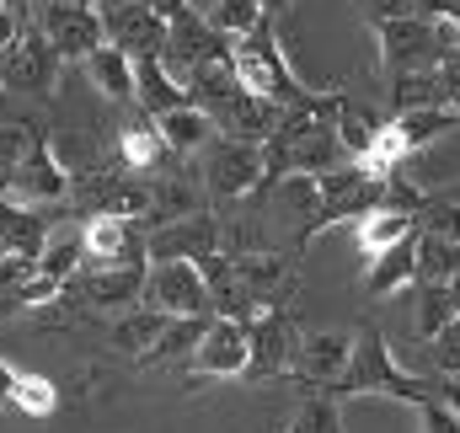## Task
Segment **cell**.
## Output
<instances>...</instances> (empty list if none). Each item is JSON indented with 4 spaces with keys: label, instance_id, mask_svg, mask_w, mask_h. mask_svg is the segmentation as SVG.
<instances>
[{
    "label": "cell",
    "instance_id": "16",
    "mask_svg": "<svg viewBox=\"0 0 460 433\" xmlns=\"http://www.w3.org/2000/svg\"><path fill=\"white\" fill-rule=\"evenodd\" d=\"M81 70H86V81H92L113 108H134V97H139L134 54H123L118 43H102V49H92V54L81 59Z\"/></svg>",
    "mask_w": 460,
    "mask_h": 433
},
{
    "label": "cell",
    "instance_id": "1",
    "mask_svg": "<svg viewBox=\"0 0 460 433\" xmlns=\"http://www.w3.org/2000/svg\"><path fill=\"white\" fill-rule=\"evenodd\" d=\"M369 391L396 396V402H407V407H423V402H434V396H450V402L460 407L456 391L429 385V380L407 375V369L391 358V342H385V331H380V326H358V331H353V364L343 369V380L332 385V396H338V402H348V396H369Z\"/></svg>",
    "mask_w": 460,
    "mask_h": 433
},
{
    "label": "cell",
    "instance_id": "15",
    "mask_svg": "<svg viewBox=\"0 0 460 433\" xmlns=\"http://www.w3.org/2000/svg\"><path fill=\"white\" fill-rule=\"evenodd\" d=\"M353 364V331H300L295 348V375L316 391H332Z\"/></svg>",
    "mask_w": 460,
    "mask_h": 433
},
{
    "label": "cell",
    "instance_id": "26",
    "mask_svg": "<svg viewBox=\"0 0 460 433\" xmlns=\"http://www.w3.org/2000/svg\"><path fill=\"white\" fill-rule=\"evenodd\" d=\"M391 118L402 123V134H407L412 155H418V150H429L434 139H445V134H456V128H460V112L456 108H412V112H391Z\"/></svg>",
    "mask_w": 460,
    "mask_h": 433
},
{
    "label": "cell",
    "instance_id": "18",
    "mask_svg": "<svg viewBox=\"0 0 460 433\" xmlns=\"http://www.w3.org/2000/svg\"><path fill=\"white\" fill-rule=\"evenodd\" d=\"M38 150H49L43 118L32 108H22V102H5V97H0V172L22 166V161L38 155Z\"/></svg>",
    "mask_w": 460,
    "mask_h": 433
},
{
    "label": "cell",
    "instance_id": "10",
    "mask_svg": "<svg viewBox=\"0 0 460 433\" xmlns=\"http://www.w3.org/2000/svg\"><path fill=\"white\" fill-rule=\"evenodd\" d=\"M252 369V337L235 316H209L199 348L188 353V380H241Z\"/></svg>",
    "mask_w": 460,
    "mask_h": 433
},
{
    "label": "cell",
    "instance_id": "13",
    "mask_svg": "<svg viewBox=\"0 0 460 433\" xmlns=\"http://www.w3.org/2000/svg\"><path fill=\"white\" fill-rule=\"evenodd\" d=\"M118 161L128 172H139V177H161L177 161L166 134H161V123H155V112H145L139 102L123 108V118H118Z\"/></svg>",
    "mask_w": 460,
    "mask_h": 433
},
{
    "label": "cell",
    "instance_id": "36",
    "mask_svg": "<svg viewBox=\"0 0 460 433\" xmlns=\"http://www.w3.org/2000/svg\"><path fill=\"white\" fill-rule=\"evenodd\" d=\"M450 295H456V305H460V273H456V278H450Z\"/></svg>",
    "mask_w": 460,
    "mask_h": 433
},
{
    "label": "cell",
    "instance_id": "12",
    "mask_svg": "<svg viewBox=\"0 0 460 433\" xmlns=\"http://www.w3.org/2000/svg\"><path fill=\"white\" fill-rule=\"evenodd\" d=\"M70 188H75V172H65L54 150H38V155H27L22 166H11V172L0 177V193L16 199V204H32V209H59V204H70Z\"/></svg>",
    "mask_w": 460,
    "mask_h": 433
},
{
    "label": "cell",
    "instance_id": "28",
    "mask_svg": "<svg viewBox=\"0 0 460 433\" xmlns=\"http://www.w3.org/2000/svg\"><path fill=\"white\" fill-rule=\"evenodd\" d=\"M11 407H16L22 418H49V412L59 407V385H54V380H43V375H32V369H16Z\"/></svg>",
    "mask_w": 460,
    "mask_h": 433
},
{
    "label": "cell",
    "instance_id": "11",
    "mask_svg": "<svg viewBox=\"0 0 460 433\" xmlns=\"http://www.w3.org/2000/svg\"><path fill=\"white\" fill-rule=\"evenodd\" d=\"M97 11H102L108 43H118V49H123V54H134V59L161 54V49H166V38H172V22H166L150 0H102Z\"/></svg>",
    "mask_w": 460,
    "mask_h": 433
},
{
    "label": "cell",
    "instance_id": "14",
    "mask_svg": "<svg viewBox=\"0 0 460 433\" xmlns=\"http://www.w3.org/2000/svg\"><path fill=\"white\" fill-rule=\"evenodd\" d=\"M150 262H172V257H209L220 252V215L215 209H199V215H182V219H166L150 230Z\"/></svg>",
    "mask_w": 460,
    "mask_h": 433
},
{
    "label": "cell",
    "instance_id": "30",
    "mask_svg": "<svg viewBox=\"0 0 460 433\" xmlns=\"http://www.w3.org/2000/svg\"><path fill=\"white\" fill-rule=\"evenodd\" d=\"M295 433H343V412H338V396L332 391H316L300 412H295Z\"/></svg>",
    "mask_w": 460,
    "mask_h": 433
},
{
    "label": "cell",
    "instance_id": "25",
    "mask_svg": "<svg viewBox=\"0 0 460 433\" xmlns=\"http://www.w3.org/2000/svg\"><path fill=\"white\" fill-rule=\"evenodd\" d=\"M460 273V241L418 230V284H450Z\"/></svg>",
    "mask_w": 460,
    "mask_h": 433
},
{
    "label": "cell",
    "instance_id": "7",
    "mask_svg": "<svg viewBox=\"0 0 460 433\" xmlns=\"http://www.w3.org/2000/svg\"><path fill=\"white\" fill-rule=\"evenodd\" d=\"M59 65H65V54L43 38L38 22H27V32L0 54V92H11V97H49L54 81H59Z\"/></svg>",
    "mask_w": 460,
    "mask_h": 433
},
{
    "label": "cell",
    "instance_id": "5",
    "mask_svg": "<svg viewBox=\"0 0 460 433\" xmlns=\"http://www.w3.org/2000/svg\"><path fill=\"white\" fill-rule=\"evenodd\" d=\"M246 337H252V369L246 380H279L295 375V348H300V322L289 300H257V311L246 316Z\"/></svg>",
    "mask_w": 460,
    "mask_h": 433
},
{
    "label": "cell",
    "instance_id": "9",
    "mask_svg": "<svg viewBox=\"0 0 460 433\" xmlns=\"http://www.w3.org/2000/svg\"><path fill=\"white\" fill-rule=\"evenodd\" d=\"M32 22H38L43 38L65 54V65H81L92 49L108 43L102 11H97V5H81V0H38V5H32Z\"/></svg>",
    "mask_w": 460,
    "mask_h": 433
},
{
    "label": "cell",
    "instance_id": "27",
    "mask_svg": "<svg viewBox=\"0 0 460 433\" xmlns=\"http://www.w3.org/2000/svg\"><path fill=\"white\" fill-rule=\"evenodd\" d=\"M456 316H460V305H456V295H450V284H418V316H412V331L423 337V348H429V337H439Z\"/></svg>",
    "mask_w": 460,
    "mask_h": 433
},
{
    "label": "cell",
    "instance_id": "22",
    "mask_svg": "<svg viewBox=\"0 0 460 433\" xmlns=\"http://www.w3.org/2000/svg\"><path fill=\"white\" fill-rule=\"evenodd\" d=\"M134 75H139V97H134V102H139L145 112H155V118L193 102V92H188V86H182V81H177V75L161 65V54H150V59H134Z\"/></svg>",
    "mask_w": 460,
    "mask_h": 433
},
{
    "label": "cell",
    "instance_id": "20",
    "mask_svg": "<svg viewBox=\"0 0 460 433\" xmlns=\"http://www.w3.org/2000/svg\"><path fill=\"white\" fill-rule=\"evenodd\" d=\"M407 235H418V215L402 209V204H380V209H369V215L358 219V230H353L364 262L380 257V252H391V246H402Z\"/></svg>",
    "mask_w": 460,
    "mask_h": 433
},
{
    "label": "cell",
    "instance_id": "37",
    "mask_svg": "<svg viewBox=\"0 0 460 433\" xmlns=\"http://www.w3.org/2000/svg\"><path fill=\"white\" fill-rule=\"evenodd\" d=\"M16 5H27V11H32V0H16Z\"/></svg>",
    "mask_w": 460,
    "mask_h": 433
},
{
    "label": "cell",
    "instance_id": "33",
    "mask_svg": "<svg viewBox=\"0 0 460 433\" xmlns=\"http://www.w3.org/2000/svg\"><path fill=\"white\" fill-rule=\"evenodd\" d=\"M27 22H32V11L27 5H16V0H0V54L27 32Z\"/></svg>",
    "mask_w": 460,
    "mask_h": 433
},
{
    "label": "cell",
    "instance_id": "35",
    "mask_svg": "<svg viewBox=\"0 0 460 433\" xmlns=\"http://www.w3.org/2000/svg\"><path fill=\"white\" fill-rule=\"evenodd\" d=\"M11 391H16V369L0 358V407H11Z\"/></svg>",
    "mask_w": 460,
    "mask_h": 433
},
{
    "label": "cell",
    "instance_id": "19",
    "mask_svg": "<svg viewBox=\"0 0 460 433\" xmlns=\"http://www.w3.org/2000/svg\"><path fill=\"white\" fill-rule=\"evenodd\" d=\"M38 268L59 284H70L81 268H86V219H54L49 225V241L38 252Z\"/></svg>",
    "mask_w": 460,
    "mask_h": 433
},
{
    "label": "cell",
    "instance_id": "29",
    "mask_svg": "<svg viewBox=\"0 0 460 433\" xmlns=\"http://www.w3.org/2000/svg\"><path fill=\"white\" fill-rule=\"evenodd\" d=\"M380 123H385V118H380L375 108H364V102H353V97H348V108L338 112V134H343V150L353 155V161L369 150V139L380 134Z\"/></svg>",
    "mask_w": 460,
    "mask_h": 433
},
{
    "label": "cell",
    "instance_id": "32",
    "mask_svg": "<svg viewBox=\"0 0 460 433\" xmlns=\"http://www.w3.org/2000/svg\"><path fill=\"white\" fill-rule=\"evenodd\" d=\"M412 412L423 418V433H460V407L450 396H434V402H423Z\"/></svg>",
    "mask_w": 460,
    "mask_h": 433
},
{
    "label": "cell",
    "instance_id": "2",
    "mask_svg": "<svg viewBox=\"0 0 460 433\" xmlns=\"http://www.w3.org/2000/svg\"><path fill=\"white\" fill-rule=\"evenodd\" d=\"M262 155H268V172L284 177V172H332L353 161L343 150V134H338V118H322V112H289L268 139H262Z\"/></svg>",
    "mask_w": 460,
    "mask_h": 433
},
{
    "label": "cell",
    "instance_id": "4",
    "mask_svg": "<svg viewBox=\"0 0 460 433\" xmlns=\"http://www.w3.org/2000/svg\"><path fill=\"white\" fill-rule=\"evenodd\" d=\"M145 278H150V257L139 262H86L70 284H65V300L75 311H102V316H123L145 300Z\"/></svg>",
    "mask_w": 460,
    "mask_h": 433
},
{
    "label": "cell",
    "instance_id": "3",
    "mask_svg": "<svg viewBox=\"0 0 460 433\" xmlns=\"http://www.w3.org/2000/svg\"><path fill=\"white\" fill-rule=\"evenodd\" d=\"M199 161H204V193H209L215 209L246 204V199L273 177L262 145H252V139H230V134H215L209 150H204Z\"/></svg>",
    "mask_w": 460,
    "mask_h": 433
},
{
    "label": "cell",
    "instance_id": "39",
    "mask_svg": "<svg viewBox=\"0 0 460 433\" xmlns=\"http://www.w3.org/2000/svg\"><path fill=\"white\" fill-rule=\"evenodd\" d=\"M0 177H5V172H0Z\"/></svg>",
    "mask_w": 460,
    "mask_h": 433
},
{
    "label": "cell",
    "instance_id": "24",
    "mask_svg": "<svg viewBox=\"0 0 460 433\" xmlns=\"http://www.w3.org/2000/svg\"><path fill=\"white\" fill-rule=\"evenodd\" d=\"M412 108H450V92H445V75L439 70L391 75V112H412Z\"/></svg>",
    "mask_w": 460,
    "mask_h": 433
},
{
    "label": "cell",
    "instance_id": "34",
    "mask_svg": "<svg viewBox=\"0 0 460 433\" xmlns=\"http://www.w3.org/2000/svg\"><path fill=\"white\" fill-rule=\"evenodd\" d=\"M439 75H445V92H450V108L460 112V49H456V54H445V65H439Z\"/></svg>",
    "mask_w": 460,
    "mask_h": 433
},
{
    "label": "cell",
    "instance_id": "17",
    "mask_svg": "<svg viewBox=\"0 0 460 433\" xmlns=\"http://www.w3.org/2000/svg\"><path fill=\"white\" fill-rule=\"evenodd\" d=\"M412 284H418V235H407L402 246L364 262V300H391Z\"/></svg>",
    "mask_w": 460,
    "mask_h": 433
},
{
    "label": "cell",
    "instance_id": "21",
    "mask_svg": "<svg viewBox=\"0 0 460 433\" xmlns=\"http://www.w3.org/2000/svg\"><path fill=\"white\" fill-rule=\"evenodd\" d=\"M172 326V316L166 311H155V305H134V311H123L113 326H108V342H113L118 353H128L134 364L161 342V331Z\"/></svg>",
    "mask_w": 460,
    "mask_h": 433
},
{
    "label": "cell",
    "instance_id": "23",
    "mask_svg": "<svg viewBox=\"0 0 460 433\" xmlns=\"http://www.w3.org/2000/svg\"><path fill=\"white\" fill-rule=\"evenodd\" d=\"M155 123H161V134H166L172 155H204V150H209V139L220 134V128H215V118H209L204 108H199V102L161 112Z\"/></svg>",
    "mask_w": 460,
    "mask_h": 433
},
{
    "label": "cell",
    "instance_id": "6",
    "mask_svg": "<svg viewBox=\"0 0 460 433\" xmlns=\"http://www.w3.org/2000/svg\"><path fill=\"white\" fill-rule=\"evenodd\" d=\"M375 38H380V59L385 75H407V70H439L445 65V43L434 32L429 16H375Z\"/></svg>",
    "mask_w": 460,
    "mask_h": 433
},
{
    "label": "cell",
    "instance_id": "31",
    "mask_svg": "<svg viewBox=\"0 0 460 433\" xmlns=\"http://www.w3.org/2000/svg\"><path fill=\"white\" fill-rule=\"evenodd\" d=\"M429 358H434L439 380H460V316L439 337H429Z\"/></svg>",
    "mask_w": 460,
    "mask_h": 433
},
{
    "label": "cell",
    "instance_id": "38",
    "mask_svg": "<svg viewBox=\"0 0 460 433\" xmlns=\"http://www.w3.org/2000/svg\"><path fill=\"white\" fill-rule=\"evenodd\" d=\"M284 433H295V429H284Z\"/></svg>",
    "mask_w": 460,
    "mask_h": 433
},
{
    "label": "cell",
    "instance_id": "8",
    "mask_svg": "<svg viewBox=\"0 0 460 433\" xmlns=\"http://www.w3.org/2000/svg\"><path fill=\"white\" fill-rule=\"evenodd\" d=\"M139 305H155L166 316H215V295H209V278L193 257H172V262H150V278H145V300Z\"/></svg>",
    "mask_w": 460,
    "mask_h": 433
}]
</instances>
